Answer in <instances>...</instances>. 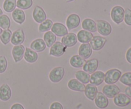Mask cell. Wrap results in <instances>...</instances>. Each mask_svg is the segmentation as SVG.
<instances>
[{
    "mask_svg": "<svg viewBox=\"0 0 131 109\" xmlns=\"http://www.w3.org/2000/svg\"><path fill=\"white\" fill-rule=\"evenodd\" d=\"M122 76V71L118 69H111L105 74L104 81L107 84H115Z\"/></svg>",
    "mask_w": 131,
    "mask_h": 109,
    "instance_id": "1",
    "label": "cell"
},
{
    "mask_svg": "<svg viewBox=\"0 0 131 109\" xmlns=\"http://www.w3.org/2000/svg\"><path fill=\"white\" fill-rule=\"evenodd\" d=\"M124 15H125V10L122 6H115L111 10V19L116 24H119L124 21Z\"/></svg>",
    "mask_w": 131,
    "mask_h": 109,
    "instance_id": "2",
    "label": "cell"
},
{
    "mask_svg": "<svg viewBox=\"0 0 131 109\" xmlns=\"http://www.w3.org/2000/svg\"><path fill=\"white\" fill-rule=\"evenodd\" d=\"M65 75V70L61 66H58L52 69L49 75L50 80L53 83H58L61 81Z\"/></svg>",
    "mask_w": 131,
    "mask_h": 109,
    "instance_id": "3",
    "label": "cell"
},
{
    "mask_svg": "<svg viewBox=\"0 0 131 109\" xmlns=\"http://www.w3.org/2000/svg\"><path fill=\"white\" fill-rule=\"evenodd\" d=\"M97 29L99 33L102 36H108L112 32V27L111 24L106 20H97Z\"/></svg>",
    "mask_w": 131,
    "mask_h": 109,
    "instance_id": "4",
    "label": "cell"
},
{
    "mask_svg": "<svg viewBox=\"0 0 131 109\" xmlns=\"http://www.w3.org/2000/svg\"><path fill=\"white\" fill-rule=\"evenodd\" d=\"M120 92V88L115 84H107L104 86L102 89V93L109 98H113L119 94Z\"/></svg>",
    "mask_w": 131,
    "mask_h": 109,
    "instance_id": "5",
    "label": "cell"
},
{
    "mask_svg": "<svg viewBox=\"0 0 131 109\" xmlns=\"http://www.w3.org/2000/svg\"><path fill=\"white\" fill-rule=\"evenodd\" d=\"M66 48L67 47L64 46L61 42H55L51 47L49 54L55 57H60L65 53Z\"/></svg>",
    "mask_w": 131,
    "mask_h": 109,
    "instance_id": "6",
    "label": "cell"
},
{
    "mask_svg": "<svg viewBox=\"0 0 131 109\" xmlns=\"http://www.w3.org/2000/svg\"><path fill=\"white\" fill-rule=\"evenodd\" d=\"M114 103L116 106L120 107H124L129 105L131 102L130 98L123 93H119L115 97H114Z\"/></svg>",
    "mask_w": 131,
    "mask_h": 109,
    "instance_id": "7",
    "label": "cell"
},
{
    "mask_svg": "<svg viewBox=\"0 0 131 109\" xmlns=\"http://www.w3.org/2000/svg\"><path fill=\"white\" fill-rule=\"evenodd\" d=\"M90 42L92 49L94 51H100L105 45L107 42V40L100 36H95Z\"/></svg>",
    "mask_w": 131,
    "mask_h": 109,
    "instance_id": "8",
    "label": "cell"
},
{
    "mask_svg": "<svg viewBox=\"0 0 131 109\" xmlns=\"http://www.w3.org/2000/svg\"><path fill=\"white\" fill-rule=\"evenodd\" d=\"M24 40H25V35L24 31L23 29H17L12 33L10 41L14 45H21L24 42Z\"/></svg>",
    "mask_w": 131,
    "mask_h": 109,
    "instance_id": "9",
    "label": "cell"
},
{
    "mask_svg": "<svg viewBox=\"0 0 131 109\" xmlns=\"http://www.w3.org/2000/svg\"><path fill=\"white\" fill-rule=\"evenodd\" d=\"M33 17L36 22L40 24L45 20H46L47 15L42 7L39 6H36L33 11Z\"/></svg>",
    "mask_w": 131,
    "mask_h": 109,
    "instance_id": "10",
    "label": "cell"
},
{
    "mask_svg": "<svg viewBox=\"0 0 131 109\" xmlns=\"http://www.w3.org/2000/svg\"><path fill=\"white\" fill-rule=\"evenodd\" d=\"M81 19L78 15L75 14H70L67 19V27L69 30L78 28L80 24Z\"/></svg>",
    "mask_w": 131,
    "mask_h": 109,
    "instance_id": "11",
    "label": "cell"
},
{
    "mask_svg": "<svg viewBox=\"0 0 131 109\" xmlns=\"http://www.w3.org/2000/svg\"><path fill=\"white\" fill-rule=\"evenodd\" d=\"M78 42L77 35L73 33H70L64 36L61 39V43L67 47H71L75 45Z\"/></svg>",
    "mask_w": 131,
    "mask_h": 109,
    "instance_id": "12",
    "label": "cell"
},
{
    "mask_svg": "<svg viewBox=\"0 0 131 109\" xmlns=\"http://www.w3.org/2000/svg\"><path fill=\"white\" fill-rule=\"evenodd\" d=\"M105 74L103 71H95L91 75L90 78V82L93 85L99 86L104 80Z\"/></svg>",
    "mask_w": 131,
    "mask_h": 109,
    "instance_id": "13",
    "label": "cell"
},
{
    "mask_svg": "<svg viewBox=\"0 0 131 109\" xmlns=\"http://www.w3.org/2000/svg\"><path fill=\"white\" fill-rule=\"evenodd\" d=\"M99 66V61L97 59H92L86 61L83 65V71L88 74H93L97 70Z\"/></svg>",
    "mask_w": 131,
    "mask_h": 109,
    "instance_id": "14",
    "label": "cell"
},
{
    "mask_svg": "<svg viewBox=\"0 0 131 109\" xmlns=\"http://www.w3.org/2000/svg\"><path fill=\"white\" fill-rule=\"evenodd\" d=\"M94 100L96 106L99 108H106L109 105L108 98L101 92H99V93L98 92Z\"/></svg>",
    "mask_w": 131,
    "mask_h": 109,
    "instance_id": "15",
    "label": "cell"
},
{
    "mask_svg": "<svg viewBox=\"0 0 131 109\" xmlns=\"http://www.w3.org/2000/svg\"><path fill=\"white\" fill-rule=\"evenodd\" d=\"M24 50H25V48L22 45H15L13 47L12 54L13 58L15 63H18L21 61L22 59L24 57Z\"/></svg>",
    "mask_w": 131,
    "mask_h": 109,
    "instance_id": "16",
    "label": "cell"
},
{
    "mask_svg": "<svg viewBox=\"0 0 131 109\" xmlns=\"http://www.w3.org/2000/svg\"><path fill=\"white\" fill-rule=\"evenodd\" d=\"M51 31L58 37H64L68 34V30L65 26L60 22H56L52 24Z\"/></svg>",
    "mask_w": 131,
    "mask_h": 109,
    "instance_id": "17",
    "label": "cell"
},
{
    "mask_svg": "<svg viewBox=\"0 0 131 109\" xmlns=\"http://www.w3.org/2000/svg\"><path fill=\"white\" fill-rule=\"evenodd\" d=\"M79 56L83 59H88L92 54V48L88 43H83L80 45L78 51Z\"/></svg>",
    "mask_w": 131,
    "mask_h": 109,
    "instance_id": "18",
    "label": "cell"
},
{
    "mask_svg": "<svg viewBox=\"0 0 131 109\" xmlns=\"http://www.w3.org/2000/svg\"><path fill=\"white\" fill-rule=\"evenodd\" d=\"M84 94L90 100H94L98 93V89L96 86L93 85L92 84H87L84 89Z\"/></svg>",
    "mask_w": 131,
    "mask_h": 109,
    "instance_id": "19",
    "label": "cell"
},
{
    "mask_svg": "<svg viewBox=\"0 0 131 109\" xmlns=\"http://www.w3.org/2000/svg\"><path fill=\"white\" fill-rule=\"evenodd\" d=\"M12 91L9 86L4 84L0 87V100L3 102L9 100L11 98Z\"/></svg>",
    "mask_w": 131,
    "mask_h": 109,
    "instance_id": "20",
    "label": "cell"
},
{
    "mask_svg": "<svg viewBox=\"0 0 131 109\" xmlns=\"http://www.w3.org/2000/svg\"><path fill=\"white\" fill-rule=\"evenodd\" d=\"M30 48L37 52H41L46 49V44L44 40L41 38H38L31 42Z\"/></svg>",
    "mask_w": 131,
    "mask_h": 109,
    "instance_id": "21",
    "label": "cell"
},
{
    "mask_svg": "<svg viewBox=\"0 0 131 109\" xmlns=\"http://www.w3.org/2000/svg\"><path fill=\"white\" fill-rule=\"evenodd\" d=\"M68 87L71 90L78 92H83L85 89V86L84 84L75 79L69 80L68 82Z\"/></svg>",
    "mask_w": 131,
    "mask_h": 109,
    "instance_id": "22",
    "label": "cell"
},
{
    "mask_svg": "<svg viewBox=\"0 0 131 109\" xmlns=\"http://www.w3.org/2000/svg\"><path fill=\"white\" fill-rule=\"evenodd\" d=\"M93 35L91 32L88 31L86 30H81L78 32L77 38L78 40L81 42L83 43H86L90 42L92 39L93 38Z\"/></svg>",
    "mask_w": 131,
    "mask_h": 109,
    "instance_id": "23",
    "label": "cell"
},
{
    "mask_svg": "<svg viewBox=\"0 0 131 109\" xmlns=\"http://www.w3.org/2000/svg\"><path fill=\"white\" fill-rule=\"evenodd\" d=\"M82 28L84 30L91 33H95L97 31V24L93 20L91 19H86L82 22Z\"/></svg>",
    "mask_w": 131,
    "mask_h": 109,
    "instance_id": "24",
    "label": "cell"
},
{
    "mask_svg": "<svg viewBox=\"0 0 131 109\" xmlns=\"http://www.w3.org/2000/svg\"><path fill=\"white\" fill-rule=\"evenodd\" d=\"M25 52H24V59L26 61L29 63H34L36 62L38 59V54L35 51L26 47L25 49Z\"/></svg>",
    "mask_w": 131,
    "mask_h": 109,
    "instance_id": "25",
    "label": "cell"
},
{
    "mask_svg": "<svg viewBox=\"0 0 131 109\" xmlns=\"http://www.w3.org/2000/svg\"><path fill=\"white\" fill-rule=\"evenodd\" d=\"M13 19L15 22L19 24H22L24 22L26 19V15L23 10L21 9L16 8L12 11V14Z\"/></svg>",
    "mask_w": 131,
    "mask_h": 109,
    "instance_id": "26",
    "label": "cell"
},
{
    "mask_svg": "<svg viewBox=\"0 0 131 109\" xmlns=\"http://www.w3.org/2000/svg\"><path fill=\"white\" fill-rule=\"evenodd\" d=\"M85 62V59L81 57L80 56H79V55H74L70 59V65L72 67L75 68L83 67Z\"/></svg>",
    "mask_w": 131,
    "mask_h": 109,
    "instance_id": "27",
    "label": "cell"
},
{
    "mask_svg": "<svg viewBox=\"0 0 131 109\" xmlns=\"http://www.w3.org/2000/svg\"><path fill=\"white\" fill-rule=\"evenodd\" d=\"M43 40L47 47H51L56 42V37L52 31H47L43 35Z\"/></svg>",
    "mask_w": 131,
    "mask_h": 109,
    "instance_id": "28",
    "label": "cell"
},
{
    "mask_svg": "<svg viewBox=\"0 0 131 109\" xmlns=\"http://www.w3.org/2000/svg\"><path fill=\"white\" fill-rule=\"evenodd\" d=\"M75 75L77 80H78L83 84H88L90 82V75L89 74L85 72L84 71L79 70V71H76Z\"/></svg>",
    "mask_w": 131,
    "mask_h": 109,
    "instance_id": "29",
    "label": "cell"
},
{
    "mask_svg": "<svg viewBox=\"0 0 131 109\" xmlns=\"http://www.w3.org/2000/svg\"><path fill=\"white\" fill-rule=\"evenodd\" d=\"M3 6L5 11L8 13L12 12L17 6L16 0H5Z\"/></svg>",
    "mask_w": 131,
    "mask_h": 109,
    "instance_id": "30",
    "label": "cell"
},
{
    "mask_svg": "<svg viewBox=\"0 0 131 109\" xmlns=\"http://www.w3.org/2000/svg\"><path fill=\"white\" fill-rule=\"evenodd\" d=\"M12 34V33L11 30H10L9 29H4V31H3L2 33L0 35V40L4 45H7L10 42Z\"/></svg>",
    "mask_w": 131,
    "mask_h": 109,
    "instance_id": "31",
    "label": "cell"
},
{
    "mask_svg": "<svg viewBox=\"0 0 131 109\" xmlns=\"http://www.w3.org/2000/svg\"><path fill=\"white\" fill-rule=\"evenodd\" d=\"M52 24L53 23H52V20L50 19H46L42 23H40L39 27H38V30L41 33L48 31L50 29H51Z\"/></svg>",
    "mask_w": 131,
    "mask_h": 109,
    "instance_id": "32",
    "label": "cell"
},
{
    "mask_svg": "<svg viewBox=\"0 0 131 109\" xmlns=\"http://www.w3.org/2000/svg\"><path fill=\"white\" fill-rule=\"evenodd\" d=\"M11 22L10 18L6 15H0V28L3 29H8L10 27Z\"/></svg>",
    "mask_w": 131,
    "mask_h": 109,
    "instance_id": "33",
    "label": "cell"
},
{
    "mask_svg": "<svg viewBox=\"0 0 131 109\" xmlns=\"http://www.w3.org/2000/svg\"><path fill=\"white\" fill-rule=\"evenodd\" d=\"M33 5V0H17V6L19 9L27 10L31 7Z\"/></svg>",
    "mask_w": 131,
    "mask_h": 109,
    "instance_id": "34",
    "label": "cell"
},
{
    "mask_svg": "<svg viewBox=\"0 0 131 109\" xmlns=\"http://www.w3.org/2000/svg\"><path fill=\"white\" fill-rule=\"evenodd\" d=\"M119 80L124 85L130 86H131V72H127L123 74Z\"/></svg>",
    "mask_w": 131,
    "mask_h": 109,
    "instance_id": "35",
    "label": "cell"
},
{
    "mask_svg": "<svg viewBox=\"0 0 131 109\" xmlns=\"http://www.w3.org/2000/svg\"><path fill=\"white\" fill-rule=\"evenodd\" d=\"M8 62L5 56H0V74H3L7 68Z\"/></svg>",
    "mask_w": 131,
    "mask_h": 109,
    "instance_id": "36",
    "label": "cell"
},
{
    "mask_svg": "<svg viewBox=\"0 0 131 109\" xmlns=\"http://www.w3.org/2000/svg\"><path fill=\"white\" fill-rule=\"evenodd\" d=\"M124 20L127 25L131 26V10L129 8H127L125 10Z\"/></svg>",
    "mask_w": 131,
    "mask_h": 109,
    "instance_id": "37",
    "label": "cell"
},
{
    "mask_svg": "<svg viewBox=\"0 0 131 109\" xmlns=\"http://www.w3.org/2000/svg\"><path fill=\"white\" fill-rule=\"evenodd\" d=\"M50 109H63V107L59 102H54L50 106Z\"/></svg>",
    "mask_w": 131,
    "mask_h": 109,
    "instance_id": "38",
    "label": "cell"
},
{
    "mask_svg": "<svg viewBox=\"0 0 131 109\" xmlns=\"http://www.w3.org/2000/svg\"><path fill=\"white\" fill-rule=\"evenodd\" d=\"M126 59L128 63L131 64V47L127 50L126 52Z\"/></svg>",
    "mask_w": 131,
    "mask_h": 109,
    "instance_id": "39",
    "label": "cell"
},
{
    "mask_svg": "<svg viewBox=\"0 0 131 109\" xmlns=\"http://www.w3.org/2000/svg\"><path fill=\"white\" fill-rule=\"evenodd\" d=\"M10 109H24L23 106L19 103H15L11 107Z\"/></svg>",
    "mask_w": 131,
    "mask_h": 109,
    "instance_id": "40",
    "label": "cell"
},
{
    "mask_svg": "<svg viewBox=\"0 0 131 109\" xmlns=\"http://www.w3.org/2000/svg\"><path fill=\"white\" fill-rule=\"evenodd\" d=\"M125 93L127 96H129V98H131V86H128L127 88L125 89Z\"/></svg>",
    "mask_w": 131,
    "mask_h": 109,
    "instance_id": "41",
    "label": "cell"
},
{
    "mask_svg": "<svg viewBox=\"0 0 131 109\" xmlns=\"http://www.w3.org/2000/svg\"><path fill=\"white\" fill-rule=\"evenodd\" d=\"M74 1V0H65V2H67V3L72 2V1Z\"/></svg>",
    "mask_w": 131,
    "mask_h": 109,
    "instance_id": "42",
    "label": "cell"
},
{
    "mask_svg": "<svg viewBox=\"0 0 131 109\" xmlns=\"http://www.w3.org/2000/svg\"><path fill=\"white\" fill-rule=\"evenodd\" d=\"M3 15V11L1 8H0V15Z\"/></svg>",
    "mask_w": 131,
    "mask_h": 109,
    "instance_id": "43",
    "label": "cell"
},
{
    "mask_svg": "<svg viewBox=\"0 0 131 109\" xmlns=\"http://www.w3.org/2000/svg\"><path fill=\"white\" fill-rule=\"evenodd\" d=\"M2 32H3V29L0 28V35H1V34L2 33Z\"/></svg>",
    "mask_w": 131,
    "mask_h": 109,
    "instance_id": "44",
    "label": "cell"
}]
</instances>
